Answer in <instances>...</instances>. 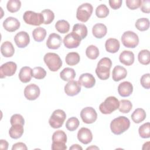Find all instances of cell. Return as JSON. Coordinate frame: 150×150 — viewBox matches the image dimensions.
I'll list each match as a JSON object with an SVG mask.
<instances>
[{
    "label": "cell",
    "instance_id": "cell-1",
    "mask_svg": "<svg viewBox=\"0 0 150 150\" xmlns=\"http://www.w3.org/2000/svg\"><path fill=\"white\" fill-rule=\"evenodd\" d=\"M130 126V121L124 116H120L114 119L110 123L112 132L115 135H120L127 131Z\"/></svg>",
    "mask_w": 150,
    "mask_h": 150
},
{
    "label": "cell",
    "instance_id": "cell-2",
    "mask_svg": "<svg viewBox=\"0 0 150 150\" xmlns=\"http://www.w3.org/2000/svg\"><path fill=\"white\" fill-rule=\"evenodd\" d=\"M111 66L112 62L110 58L103 57L101 59L96 69V73L98 77L103 80L108 79L110 77Z\"/></svg>",
    "mask_w": 150,
    "mask_h": 150
},
{
    "label": "cell",
    "instance_id": "cell-3",
    "mask_svg": "<svg viewBox=\"0 0 150 150\" xmlns=\"http://www.w3.org/2000/svg\"><path fill=\"white\" fill-rule=\"evenodd\" d=\"M67 142V135L62 130L55 131L52 135V149L65 150L67 149L66 143Z\"/></svg>",
    "mask_w": 150,
    "mask_h": 150
},
{
    "label": "cell",
    "instance_id": "cell-4",
    "mask_svg": "<svg viewBox=\"0 0 150 150\" xmlns=\"http://www.w3.org/2000/svg\"><path fill=\"white\" fill-rule=\"evenodd\" d=\"M119 105V101L115 97L110 96L106 98L103 103L100 104L99 110L103 114H110L117 110Z\"/></svg>",
    "mask_w": 150,
    "mask_h": 150
},
{
    "label": "cell",
    "instance_id": "cell-5",
    "mask_svg": "<svg viewBox=\"0 0 150 150\" xmlns=\"http://www.w3.org/2000/svg\"><path fill=\"white\" fill-rule=\"evenodd\" d=\"M43 60L52 71H57L62 66V61L60 56L55 53H46L44 56Z\"/></svg>",
    "mask_w": 150,
    "mask_h": 150
},
{
    "label": "cell",
    "instance_id": "cell-6",
    "mask_svg": "<svg viewBox=\"0 0 150 150\" xmlns=\"http://www.w3.org/2000/svg\"><path fill=\"white\" fill-rule=\"evenodd\" d=\"M66 118V114L63 110H56L53 112L49 120V125L53 128H59L63 125Z\"/></svg>",
    "mask_w": 150,
    "mask_h": 150
},
{
    "label": "cell",
    "instance_id": "cell-7",
    "mask_svg": "<svg viewBox=\"0 0 150 150\" xmlns=\"http://www.w3.org/2000/svg\"><path fill=\"white\" fill-rule=\"evenodd\" d=\"M25 22L33 26H39L43 23L44 19L41 13H36L31 11H26L23 15Z\"/></svg>",
    "mask_w": 150,
    "mask_h": 150
},
{
    "label": "cell",
    "instance_id": "cell-8",
    "mask_svg": "<svg viewBox=\"0 0 150 150\" xmlns=\"http://www.w3.org/2000/svg\"><path fill=\"white\" fill-rule=\"evenodd\" d=\"M93 6L89 3H84L80 5L76 12V18L77 19L82 22H87L93 13Z\"/></svg>",
    "mask_w": 150,
    "mask_h": 150
},
{
    "label": "cell",
    "instance_id": "cell-9",
    "mask_svg": "<svg viewBox=\"0 0 150 150\" xmlns=\"http://www.w3.org/2000/svg\"><path fill=\"white\" fill-rule=\"evenodd\" d=\"M121 42L126 47L135 48L139 43V38L135 32L128 30L122 34Z\"/></svg>",
    "mask_w": 150,
    "mask_h": 150
},
{
    "label": "cell",
    "instance_id": "cell-10",
    "mask_svg": "<svg viewBox=\"0 0 150 150\" xmlns=\"http://www.w3.org/2000/svg\"><path fill=\"white\" fill-rule=\"evenodd\" d=\"M80 117L82 121L86 124H92L94 122L97 118L96 110L91 107H87L82 109L80 112Z\"/></svg>",
    "mask_w": 150,
    "mask_h": 150
},
{
    "label": "cell",
    "instance_id": "cell-11",
    "mask_svg": "<svg viewBox=\"0 0 150 150\" xmlns=\"http://www.w3.org/2000/svg\"><path fill=\"white\" fill-rule=\"evenodd\" d=\"M81 40L80 37L76 33L72 32L64 36L63 43L64 46L68 49L76 48L80 45Z\"/></svg>",
    "mask_w": 150,
    "mask_h": 150
},
{
    "label": "cell",
    "instance_id": "cell-12",
    "mask_svg": "<svg viewBox=\"0 0 150 150\" xmlns=\"http://www.w3.org/2000/svg\"><path fill=\"white\" fill-rule=\"evenodd\" d=\"M17 69L16 64L13 62H8L3 64L0 67V77L3 79L6 76H13Z\"/></svg>",
    "mask_w": 150,
    "mask_h": 150
},
{
    "label": "cell",
    "instance_id": "cell-13",
    "mask_svg": "<svg viewBox=\"0 0 150 150\" xmlns=\"http://www.w3.org/2000/svg\"><path fill=\"white\" fill-rule=\"evenodd\" d=\"M40 88L38 86L35 84L28 85L24 89V96L29 100H35L40 95Z\"/></svg>",
    "mask_w": 150,
    "mask_h": 150
},
{
    "label": "cell",
    "instance_id": "cell-14",
    "mask_svg": "<svg viewBox=\"0 0 150 150\" xmlns=\"http://www.w3.org/2000/svg\"><path fill=\"white\" fill-rule=\"evenodd\" d=\"M14 41L18 47L24 48L29 45L30 37L26 32L21 31L17 33L15 36Z\"/></svg>",
    "mask_w": 150,
    "mask_h": 150
},
{
    "label": "cell",
    "instance_id": "cell-15",
    "mask_svg": "<svg viewBox=\"0 0 150 150\" xmlns=\"http://www.w3.org/2000/svg\"><path fill=\"white\" fill-rule=\"evenodd\" d=\"M81 91V84L77 81H69L64 86V92L69 96L78 94Z\"/></svg>",
    "mask_w": 150,
    "mask_h": 150
},
{
    "label": "cell",
    "instance_id": "cell-16",
    "mask_svg": "<svg viewBox=\"0 0 150 150\" xmlns=\"http://www.w3.org/2000/svg\"><path fill=\"white\" fill-rule=\"evenodd\" d=\"M21 23L19 21L15 18L9 16L3 22V27L9 32H13L18 30L20 27Z\"/></svg>",
    "mask_w": 150,
    "mask_h": 150
},
{
    "label": "cell",
    "instance_id": "cell-17",
    "mask_svg": "<svg viewBox=\"0 0 150 150\" xmlns=\"http://www.w3.org/2000/svg\"><path fill=\"white\" fill-rule=\"evenodd\" d=\"M62 43L60 36L57 33H52L49 35L46 41V46L50 49H57L60 47Z\"/></svg>",
    "mask_w": 150,
    "mask_h": 150
},
{
    "label": "cell",
    "instance_id": "cell-18",
    "mask_svg": "<svg viewBox=\"0 0 150 150\" xmlns=\"http://www.w3.org/2000/svg\"><path fill=\"white\" fill-rule=\"evenodd\" d=\"M77 138L83 144H88L93 139V134L91 131L85 127L81 128L77 133Z\"/></svg>",
    "mask_w": 150,
    "mask_h": 150
},
{
    "label": "cell",
    "instance_id": "cell-19",
    "mask_svg": "<svg viewBox=\"0 0 150 150\" xmlns=\"http://www.w3.org/2000/svg\"><path fill=\"white\" fill-rule=\"evenodd\" d=\"M81 86L90 88L93 87L96 84V79L90 73H86L80 75L78 81Z\"/></svg>",
    "mask_w": 150,
    "mask_h": 150
},
{
    "label": "cell",
    "instance_id": "cell-20",
    "mask_svg": "<svg viewBox=\"0 0 150 150\" xmlns=\"http://www.w3.org/2000/svg\"><path fill=\"white\" fill-rule=\"evenodd\" d=\"M133 91L132 84L129 81H123L118 86V92L120 96L125 97L129 96Z\"/></svg>",
    "mask_w": 150,
    "mask_h": 150
},
{
    "label": "cell",
    "instance_id": "cell-21",
    "mask_svg": "<svg viewBox=\"0 0 150 150\" xmlns=\"http://www.w3.org/2000/svg\"><path fill=\"white\" fill-rule=\"evenodd\" d=\"M119 60L123 64L131 66L134 62V54L131 51L124 50L120 53Z\"/></svg>",
    "mask_w": 150,
    "mask_h": 150
},
{
    "label": "cell",
    "instance_id": "cell-22",
    "mask_svg": "<svg viewBox=\"0 0 150 150\" xmlns=\"http://www.w3.org/2000/svg\"><path fill=\"white\" fill-rule=\"evenodd\" d=\"M127 75V71L125 67L117 65L114 67L112 72V80L115 81H119L125 79Z\"/></svg>",
    "mask_w": 150,
    "mask_h": 150
},
{
    "label": "cell",
    "instance_id": "cell-23",
    "mask_svg": "<svg viewBox=\"0 0 150 150\" xmlns=\"http://www.w3.org/2000/svg\"><path fill=\"white\" fill-rule=\"evenodd\" d=\"M107 32L106 26L101 23H98L94 25L92 29V33L94 36L97 39H101L105 36Z\"/></svg>",
    "mask_w": 150,
    "mask_h": 150
},
{
    "label": "cell",
    "instance_id": "cell-24",
    "mask_svg": "<svg viewBox=\"0 0 150 150\" xmlns=\"http://www.w3.org/2000/svg\"><path fill=\"white\" fill-rule=\"evenodd\" d=\"M105 47L107 52L111 53H115L120 49V42L117 39L109 38L105 42Z\"/></svg>",
    "mask_w": 150,
    "mask_h": 150
},
{
    "label": "cell",
    "instance_id": "cell-25",
    "mask_svg": "<svg viewBox=\"0 0 150 150\" xmlns=\"http://www.w3.org/2000/svg\"><path fill=\"white\" fill-rule=\"evenodd\" d=\"M32 77V69L28 66H24L20 70L19 79L23 83H28L30 81Z\"/></svg>",
    "mask_w": 150,
    "mask_h": 150
},
{
    "label": "cell",
    "instance_id": "cell-26",
    "mask_svg": "<svg viewBox=\"0 0 150 150\" xmlns=\"http://www.w3.org/2000/svg\"><path fill=\"white\" fill-rule=\"evenodd\" d=\"M1 54L5 57H12L15 53V49L9 41H5L2 43L1 46Z\"/></svg>",
    "mask_w": 150,
    "mask_h": 150
},
{
    "label": "cell",
    "instance_id": "cell-27",
    "mask_svg": "<svg viewBox=\"0 0 150 150\" xmlns=\"http://www.w3.org/2000/svg\"><path fill=\"white\" fill-rule=\"evenodd\" d=\"M23 125L19 124L12 125L9 130V134L13 139H18L23 134Z\"/></svg>",
    "mask_w": 150,
    "mask_h": 150
},
{
    "label": "cell",
    "instance_id": "cell-28",
    "mask_svg": "<svg viewBox=\"0 0 150 150\" xmlns=\"http://www.w3.org/2000/svg\"><path fill=\"white\" fill-rule=\"evenodd\" d=\"M146 118V112L142 108H138L134 110L131 114L132 120L137 124H139L143 121Z\"/></svg>",
    "mask_w": 150,
    "mask_h": 150
},
{
    "label": "cell",
    "instance_id": "cell-29",
    "mask_svg": "<svg viewBox=\"0 0 150 150\" xmlns=\"http://www.w3.org/2000/svg\"><path fill=\"white\" fill-rule=\"evenodd\" d=\"M60 77L64 81H71L76 77L75 70L70 67H66L60 72Z\"/></svg>",
    "mask_w": 150,
    "mask_h": 150
},
{
    "label": "cell",
    "instance_id": "cell-30",
    "mask_svg": "<svg viewBox=\"0 0 150 150\" xmlns=\"http://www.w3.org/2000/svg\"><path fill=\"white\" fill-rule=\"evenodd\" d=\"M73 32L77 34L80 38L82 39H84L85 38H86L87 35V26L81 23H76L75 24L73 27Z\"/></svg>",
    "mask_w": 150,
    "mask_h": 150
},
{
    "label": "cell",
    "instance_id": "cell-31",
    "mask_svg": "<svg viewBox=\"0 0 150 150\" xmlns=\"http://www.w3.org/2000/svg\"><path fill=\"white\" fill-rule=\"evenodd\" d=\"M32 36L33 39L36 42H42L45 39L46 36V30L42 27L36 28L33 30Z\"/></svg>",
    "mask_w": 150,
    "mask_h": 150
},
{
    "label": "cell",
    "instance_id": "cell-32",
    "mask_svg": "<svg viewBox=\"0 0 150 150\" xmlns=\"http://www.w3.org/2000/svg\"><path fill=\"white\" fill-rule=\"evenodd\" d=\"M66 63L70 66H75L80 62V57L77 52H70L66 56Z\"/></svg>",
    "mask_w": 150,
    "mask_h": 150
},
{
    "label": "cell",
    "instance_id": "cell-33",
    "mask_svg": "<svg viewBox=\"0 0 150 150\" xmlns=\"http://www.w3.org/2000/svg\"><path fill=\"white\" fill-rule=\"evenodd\" d=\"M56 29L61 33H67L70 29L69 23L65 20L62 19L58 21L55 24Z\"/></svg>",
    "mask_w": 150,
    "mask_h": 150
},
{
    "label": "cell",
    "instance_id": "cell-34",
    "mask_svg": "<svg viewBox=\"0 0 150 150\" xmlns=\"http://www.w3.org/2000/svg\"><path fill=\"white\" fill-rule=\"evenodd\" d=\"M138 59L139 62L144 65H148L150 63L149 51L147 49L141 50L138 55Z\"/></svg>",
    "mask_w": 150,
    "mask_h": 150
},
{
    "label": "cell",
    "instance_id": "cell-35",
    "mask_svg": "<svg viewBox=\"0 0 150 150\" xmlns=\"http://www.w3.org/2000/svg\"><path fill=\"white\" fill-rule=\"evenodd\" d=\"M99 53L98 47L93 45L88 46L86 50V54L87 57L91 60L96 59L98 57Z\"/></svg>",
    "mask_w": 150,
    "mask_h": 150
},
{
    "label": "cell",
    "instance_id": "cell-36",
    "mask_svg": "<svg viewBox=\"0 0 150 150\" xmlns=\"http://www.w3.org/2000/svg\"><path fill=\"white\" fill-rule=\"evenodd\" d=\"M135 26L138 30L140 31H145L149 28V21L146 18H139L136 21Z\"/></svg>",
    "mask_w": 150,
    "mask_h": 150
},
{
    "label": "cell",
    "instance_id": "cell-37",
    "mask_svg": "<svg viewBox=\"0 0 150 150\" xmlns=\"http://www.w3.org/2000/svg\"><path fill=\"white\" fill-rule=\"evenodd\" d=\"M21 7V2L19 0H9L6 4L8 11L11 13L18 12Z\"/></svg>",
    "mask_w": 150,
    "mask_h": 150
},
{
    "label": "cell",
    "instance_id": "cell-38",
    "mask_svg": "<svg viewBox=\"0 0 150 150\" xmlns=\"http://www.w3.org/2000/svg\"><path fill=\"white\" fill-rule=\"evenodd\" d=\"M119 103V111L122 113L129 112L132 108V104L128 100H121Z\"/></svg>",
    "mask_w": 150,
    "mask_h": 150
},
{
    "label": "cell",
    "instance_id": "cell-39",
    "mask_svg": "<svg viewBox=\"0 0 150 150\" xmlns=\"http://www.w3.org/2000/svg\"><path fill=\"white\" fill-rule=\"evenodd\" d=\"M139 136L142 138H148L150 137V124L146 122L141 125L138 129Z\"/></svg>",
    "mask_w": 150,
    "mask_h": 150
},
{
    "label": "cell",
    "instance_id": "cell-40",
    "mask_svg": "<svg viewBox=\"0 0 150 150\" xmlns=\"http://www.w3.org/2000/svg\"><path fill=\"white\" fill-rule=\"evenodd\" d=\"M109 14V9L105 4L98 5L96 9V15L98 18H106Z\"/></svg>",
    "mask_w": 150,
    "mask_h": 150
},
{
    "label": "cell",
    "instance_id": "cell-41",
    "mask_svg": "<svg viewBox=\"0 0 150 150\" xmlns=\"http://www.w3.org/2000/svg\"><path fill=\"white\" fill-rule=\"evenodd\" d=\"M80 122L79 120L74 117H70L66 122V127L70 131H73L78 128Z\"/></svg>",
    "mask_w": 150,
    "mask_h": 150
},
{
    "label": "cell",
    "instance_id": "cell-42",
    "mask_svg": "<svg viewBox=\"0 0 150 150\" xmlns=\"http://www.w3.org/2000/svg\"><path fill=\"white\" fill-rule=\"evenodd\" d=\"M44 19V22L43 23L45 25H48L50 24L53 22L54 18V14L52 11L49 9H44L40 12Z\"/></svg>",
    "mask_w": 150,
    "mask_h": 150
},
{
    "label": "cell",
    "instance_id": "cell-43",
    "mask_svg": "<svg viewBox=\"0 0 150 150\" xmlns=\"http://www.w3.org/2000/svg\"><path fill=\"white\" fill-rule=\"evenodd\" d=\"M46 75V71L42 67H35L32 70V77L36 79H42L45 77Z\"/></svg>",
    "mask_w": 150,
    "mask_h": 150
},
{
    "label": "cell",
    "instance_id": "cell-44",
    "mask_svg": "<svg viewBox=\"0 0 150 150\" xmlns=\"http://www.w3.org/2000/svg\"><path fill=\"white\" fill-rule=\"evenodd\" d=\"M10 122L11 125L16 124H19L23 125L25 124V120L22 115H21V114H15L11 117L10 120Z\"/></svg>",
    "mask_w": 150,
    "mask_h": 150
},
{
    "label": "cell",
    "instance_id": "cell-45",
    "mask_svg": "<svg viewBox=\"0 0 150 150\" xmlns=\"http://www.w3.org/2000/svg\"><path fill=\"white\" fill-rule=\"evenodd\" d=\"M127 7L131 9L134 10L139 8L141 5V0H127L125 1Z\"/></svg>",
    "mask_w": 150,
    "mask_h": 150
},
{
    "label": "cell",
    "instance_id": "cell-46",
    "mask_svg": "<svg viewBox=\"0 0 150 150\" xmlns=\"http://www.w3.org/2000/svg\"><path fill=\"white\" fill-rule=\"evenodd\" d=\"M141 84L142 86L146 88L149 89L150 88V74L149 73H146L142 76L140 79Z\"/></svg>",
    "mask_w": 150,
    "mask_h": 150
},
{
    "label": "cell",
    "instance_id": "cell-47",
    "mask_svg": "<svg viewBox=\"0 0 150 150\" xmlns=\"http://www.w3.org/2000/svg\"><path fill=\"white\" fill-rule=\"evenodd\" d=\"M141 10L144 13H149L150 12V1L144 0L142 1Z\"/></svg>",
    "mask_w": 150,
    "mask_h": 150
},
{
    "label": "cell",
    "instance_id": "cell-48",
    "mask_svg": "<svg viewBox=\"0 0 150 150\" xmlns=\"http://www.w3.org/2000/svg\"><path fill=\"white\" fill-rule=\"evenodd\" d=\"M108 2L110 7L112 9H117L121 7L122 1V0H110Z\"/></svg>",
    "mask_w": 150,
    "mask_h": 150
},
{
    "label": "cell",
    "instance_id": "cell-49",
    "mask_svg": "<svg viewBox=\"0 0 150 150\" xmlns=\"http://www.w3.org/2000/svg\"><path fill=\"white\" fill-rule=\"evenodd\" d=\"M28 148L25 144L23 142H17L13 145L12 147V150H17V149H22V150H27Z\"/></svg>",
    "mask_w": 150,
    "mask_h": 150
},
{
    "label": "cell",
    "instance_id": "cell-50",
    "mask_svg": "<svg viewBox=\"0 0 150 150\" xmlns=\"http://www.w3.org/2000/svg\"><path fill=\"white\" fill-rule=\"evenodd\" d=\"M8 148V142L5 139L0 140V149L6 150Z\"/></svg>",
    "mask_w": 150,
    "mask_h": 150
},
{
    "label": "cell",
    "instance_id": "cell-51",
    "mask_svg": "<svg viewBox=\"0 0 150 150\" xmlns=\"http://www.w3.org/2000/svg\"><path fill=\"white\" fill-rule=\"evenodd\" d=\"M70 150H82L83 148L78 144H73L70 147Z\"/></svg>",
    "mask_w": 150,
    "mask_h": 150
},
{
    "label": "cell",
    "instance_id": "cell-52",
    "mask_svg": "<svg viewBox=\"0 0 150 150\" xmlns=\"http://www.w3.org/2000/svg\"><path fill=\"white\" fill-rule=\"evenodd\" d=\"M86 149L87 150H88V149H99V148L96 146H91L87 148Z\"/></svg>",
    "mask_w": 150,
    "mask_h": 150
}]
</instances>
